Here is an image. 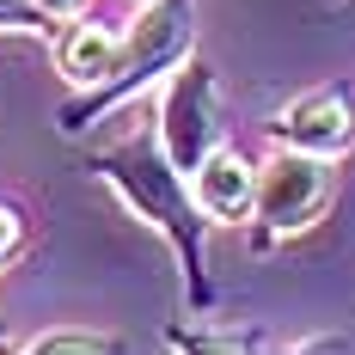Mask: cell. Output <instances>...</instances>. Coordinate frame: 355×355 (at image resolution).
Returning a JSON list of instances; mask_svg holds the SVG:
<instances>
[{
  "instance_id": "6da1fadb",
  "label": "cell",
  "mask_w": 355,
  "mask_h": 355,
  "mask_svg": "<svg viewBox=\"0 0 355 355\" xmlns=\"http://www.w3.org/2000/svg\"><path fill=\"white\" fill-rule=\"evenodd\" d=\"M92 178H105L110 190L123 196V209L147 220L178 257V276H184V306L190 313H214V276H209V214L196 209V190L190 178L172 166V153L159 147V129H129L123 141L98 147L92 159Z\"/></svg>"
},
{
  "instance_id": "7a4b0ae2",
  "label": "cell",
  "mask_w": 355,
  "mask_h": 355,
  "mask_svg": "<svg viewBox=\"0 0 355 355\" xmlns=\"http://www.w3.org/2000/svg\"><path fill=\"white\" fill-rule=\"evenodd\" d=\"M190 49H196V0H147L141 19L123 31V62H116V73L98 80V86H80L68 105L55 110V129L62 135H86L116 105H129L153 80H166Z\"/></svg>"
},
{
  "instance_id": "3957f363",
  "label": "cell",
  "mask_w": 355,
  "mask_h": 355,
  "mask_svg": "<svg viewBox=\"0 0 355 355\" xmlns=\"http://www.w3.org/2000/svg\"><path fill=\"white\" fill-rule=\"evenodd\" d=\"M331 202V159L319 153H300V147H276L263 166H257V245H276L306 233Z\"/></svg>"
},
{
  "instance_id": "277c9868",
  "label": "cell",
  "mask_w": 355,
  "mask_h": 355,
  "mask_svg": "<svg viewBox=\"0 0 355 355\" xmlns=\"http://www.w3.org/2000/svg\"><path fill=\"white\" fill-rule=\"evenodd\" d=\"M153 129H159V147L172 153V166L184 178L220 147V80H214V68L196 55V49L166 73L159 123H153Z\"/></svg>"
},
{
  "instance_id": "5b68a950",
  "label": "cell",
  "mask_w": 355,
  "mask_h": 355,
  "mask_svg": "<svg viewBox=\"0 0 355 355\" xmlns=\"http://www.w3.org/2000/svg\"><path fill=\"white\" fill-rule=\"evenodd\" d=\"M276 147H300V153H319V159H343L355 147V105L349 92L337 86H313L300 98H288L270 123Z\"/></svg>"
},
{
  "instance_id": "8992f818",
  "label": "cell",
  "mask_w": 355,
  "mask_h": 355,
  "mask_svg": "<svg viewBox=\"0 0 355 355\" xmlns=\"http://www.w3.org/2000/svg\"><path fill=\"white\" fill-rule=\"evenodd\" d=\"M190 190H196V209L209 214L214 227H233V220H251L257 209V166H251L239 147H214L209 159L190 172Z\"/></svg>"
},
{
  "instance_id": "52a82bcc",
  "label": "cell",
  "mask_w": 355,
  "mask_h": 355,
  "mask_svg": "<svg viewBox=\"0 0 355 355\" xmlns=\"http://www.w3.org/2000/svg\"><path fill=\"white\" fill-rule=\"evenodd\" d=\"M123 62V31L116 25H98V19H68L62 31H55V68L68 73V86H98L110 80Z\"/></svg>"
},
{
  "instance_id": "ba28073f",
  "label": "cell",
  "mask_w": 355,
  "mask_h": 355,
  "mask_svg": "<svg viewBox=\"0 0 355 355\" xmlns=\"http://www.w3.org/2000/svg\"><path fill=\"white\" fill-rule=\"evenodd\" d=\"M0 31H6V37H43V43H55L62 19H49L37 0H0Z\"/></svg>"
},
{
  "instance_id": "9c48e42d",
  "label": "cell",
  "mask_w": 355,
  "mask_h": 355,
  "mask_svg": "<svg viewBox=\"0 0 355 355\" xmlns=\"http://www.w3.org/2000/svg\"><path fill=\"white\" fill-rule=\"evenodd\" d=\"M25 349H31V355H62V349H116V337H110V331H37V337H25Z\"/></svg>"
},
{
  "instance_id": "30bf717a",
  "label": "cell",
  "mask_w": 355,
  "mask_h": 355,
  "mask_svg": "<svg viewBox=\"0 0 355 355\" xmlns=\"http://www.w3.org/2000/svg\"><path fill=\"white\" fill-rule=\"evenodd\" d=\"M19 251H25V209L0 196V270H6Z\"/></svg>"
},
{
  "instance_id": "8fae6325",
  "label": "cell",
  "mask_w": 355,
  "mask_h": 355,
  "mask_svg": "<svg viewBox=\"0 0 355 355\" xmlns=\"http://www.w3.org/2000/svg\"><path fill=\"white\" fill-rule=\"evenodd\" d=\"M37 6H43V12H49V19H62V25H68V19H80V12H86V0H37Z\"/></svg>"
}]
</instances>
